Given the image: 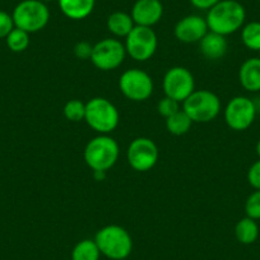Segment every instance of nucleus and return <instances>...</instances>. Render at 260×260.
<instances>
[{"label":"nucleus","instance_id":"nucleus-28","mask_svg":"<svg viewBox=\"0 0 260 260\" xmlns=\"http://www.w3.org/2000/svg\"><path fill=\"white\" fill-rule=\"evenodd\" d=\"M247 181L255 190H260V159L250 166L247 171Z\"/></svg>","mask_w":260,"mask_h":260},{"label":"nucleus","instance_id":"nucleus-30","mask_svg":"<svg viewBox=\"0 0 260 260\" xmlns=\"http://www.w3.org/2000/svg\"><path fill=\"white\" fill-rule=\"evenodd\" d=\"M218 2H221V0H190V3H191L192 7H195V8L199 9V11L207 12L211 8H213Z\"/></svg>","mask_w":260,"mask_h":260},{"label":"nucleus","instance_id":"nucleus-23","mask_svg":"<svg viewBox=\"0 0 260 260\" xmlns=\"http://www.w3.org/2000/svg\"><path fill=\"white\" fill-rule=\"evenodd\" d=\"M7 45L13 52H22L29 46V34L14 27L11 34L6 37Z\"/></svg>","mask_w":260,"mask_h":260},{"label":"nucleus","instance_id":"nucleus-13","mask_svg":"<svg viewBox=\"0 0 260 260\" xmlns=\"http://www.w3.org/2000/svg\"><path fill=\"white\" fill-rule=\"evenodd\" d=\"M208 24L206 18L198 14H190L184 17L176 23L174 29L175 37L184 44L199 42L208 32Z\"/></svg>","mask_w":260,"mask_h":260},{"label":"nucleus","instance_id":"nucleus-1","mask_svg":"<svg viewBox=\"0 0 260 260\" xmlns=\"http://www.w3.org/2000/svg\"><path fill=\"white\" fill-rule=\"evenodd\" d=\"M246 18L244 6L236 0H221L207 13L208 29L222 36H229L242 28Z\"/></svg>","mask_w":260,"mask_h":260},{"label":"nucleus","instance_id":"nucleus-5","mask_svg":"<svg viewBox=\"0 0 260 260\" xmlns=\"http://www.w3.org/2000/svg\"><path fill=\"white\" fill-rule=\"evenodd\" d=\"M14 26L28 34H35L47 26L50 21V11L46 3L41 0H22L14 8Z\"/></svg>","mask_w":260,"mask_h":260},{"label":"nucleus","instance_id":"nucleus-31","mask_svg":"<svg viewBox=\"0 0 260 260\" xmlns=\"http://www.w3.org/2000/svg\"><path fill=\"white\" fill-rule=\"evenodd\" d=\"M256 154H257V157H259V159H260V139H259V142L256 143Z\"/></svg>","mask_w":260,"mask_h":260},{"label":"nucleus","instance_id":"nucleus-24","mask_svg":"<svg viewBox=\"0 0 260 260\" xmlns=\"http://www.w3.org/2000/svg\"><path fill=\"white\" fill-rule=\"evenodd\" d=\"M62 112L67 120L72 122H79L86 117V104L81 100H71L65 104Z\"/></svg>","mask_w":260,"mask_h":260},{"label":"nucleus","instance_id":"nucleus-16","mask_svg":"<svg viewBox=\"0 0 260 260\" xmlns=\"http://www.w3.org/2000/svg\"><path fill=\"white\" fill-rule=\"evenodd\" d=\"M239 81L242 88L249 92L260 91V59L250 57L245 60L239 71Z\"/></svg>","mask_w":260,"mask_h":260},{"label":"nucleus","instance_id":"nucleus-17","mask_svg":"<svg viewBox=\"0 0 260 260\" xmlns=\"http://www.w3.org/2000/svg\"><path fill=\"white\" fill-rule=\"evenodd\" d=\"M61 13L72 21H82L93 12L96 0H57Z\"/></svg>","mask_w":260,"mask_h":260},{"label":"nucleus","instance_id":"nucleus-29","mask_svg":"<svg viewBox=\"0 0 260 260\" xmlns=\"http://www.w3.org/2000/svg\"><path fill=\"white\" fill-rule=\"evenodd\" d=\"M92 49H93V46L89 42H77L76 46H74V55L81 60H91Z\"/></svg>","mask_w":260,"mask_h":260},{"label":"nucleus","instance_id":"nucleus-15","mask_svg":"<svg viewBox=\"0 0 260 260\" xmlns=\"http://www.w3.org/2000/svg\"><path fill=\"white\" fill-rule=\"evenodd\" d=\"M199 49L202 55L209 60H218L226 55L229 49V42L226 36L208 31L206 36L199 41Z\"/></svg>","mask_w":260,"mask_h":260},{"label":"nucleus","instance_id":"nucleus-18","mask_svg":"<svg viewBox=\"0 0 260 260\" xmlns=\"http://www.w3.org/2000/svg\"><path fill=\"white\" fill-rule=\"evenodd\" d=\"M107 29L115 37H126L136 27L133 18L126 12H114L107 18Z\"/></svg>","mask_w":260,"mask_h":260},{"label":"nucleus","instance_id":"nucleus-8","mask_svg":"<svg viewBox=\"0 0 260 260\" xmlns=\"http://www.w3.org/2000/svg\"><path fill=\"white\" fill-rule=\"evenodd\" d=\"M119 88L127 100L142 102L153 93V79L147 72L133 68L125 71L119 79Z\"/></svg>","mask_w":260,"mask_h":260},{"label":"nucleus","instance_id":"nucleus-32","mask_svg":"<svg viewBox=\"0 0 260 260\" xmlns=\"http://www.w3.org/2000/svg\"><path fill=\"white\" fill-rule=\"evenodd\" d=\"M44 3H50V2H55V0H41Z\"/></svg>","mask_w":260,"mask_h":260},{"label":"nucleus","instance_id":"nucleus-9","mask_svg":"<svg viewBox=\"0 0 260 260\" xmlns=\"http://www.w3.org/2000/svg\"><path fill=\"white\" fill-rule=\"evenodd\" d=\"M126 56L125 45L117 39H104L93 45L92 64L102 72L115 71L124 62Z\"/></svg>","mask_w":260,"mask_h":260},{"label":"nucleus","instance_id":"nucleus-7","mask_svg":"<svg viewBox=\"0 0 260 260\" xmlns=\"http://www.w3.org/2000/svg\"><path fill=\"white\" fill-rule=\"evenodd\" d=\"M125 50L136 61H147L156 52L158 39L152 27L136 26L125 37Z\"/></svg>","mask_w":260,"mask_h":260},{"label":"nucleus","instance_id":"nucleus-19","mask_svg":"<svg viewBox=\"0 0 260 260\" xmlns=\"http://www.w3.org/2000/svg\"><path fill=\"white\" fill-rule=\"evenodd\" d=\"M235 236L237 241L244 245L254 244L259 237V226L256 221L250 217L240 219L235 226Z\"/></svg>","mask_w":260,"mask_h":260},{"label":"nucleus","instance_id":"nucleus-10","mask_svg":"<svg viewBox=\"0 0 260 260\" xmlns=\"http://www.w3.org/2000/svg\"><path fill=\"white\" fill-rule=\"evenodd\" d=\"M158 147L152 139L139 137L127 147L126 158L130 167L138 172L149 171L158 161Z\"/></svg>","mask_w":260,"mask_h":260},{"label":"nucleus","instance_id":"nucleus-21","mask_svg":"<svg viewBox=\"0 0 260 260\" xmlns=\"http://www.w3.org/2000/svg\"><path fill=\"white\" fill-rule=\"evenodd\" d=\"M101 252L94 240L84 239L76 244L72 251V260H100Z\"/></svg>","mask_w":260,"mask_h":260},{"label":"nucleus","instance_id":"nucleus-4","mask_svg":"<svg viewBox=\"0 0 260 260\" xmlns=\"http://www.w3.org/2000/svg\"><path fill=\"white\" fill-rule=\"evenodd\" d=\"M84 121L99 134L114 132L120 121V114L116 106L104 97H94L86 104Z\"/></svg>","mask_w":260,"mask_h":260},{"label":"nucleus","instance_id":"nucleus-27","mask_svg":"<svg viewBox=\"0 0 260 260\" xmlns=\"http://www.w3.org/2000/svg\"><path fill=\"white\" fill-rule=\"evenodd\" d=\"M14 22L12 14L4 11H0V39H6L12 29L14 28Z\"/></svg>","mask_w":260,"mask_h":260},{"label":"nucleus","instance_id":"nucleus-26","mask_svg":"<svg viewBox=\"0 0 260 260\" xmlns=\"http://www.w3.org/2000/svg\"><path fill=\"white\" fill-rule=\"evenodd\" d=\"M157 110H158V114L162 115L165 119L170 117L171 115H174L175 112H177L180 110V102L175 101V100L170 99V97L165 96L164 99L159 100L158 104H157Z\"/></svg>","mask_w":260,"mask_h":260},{"label":"nucleus","instance_id":"nucleus-14","mask_svg":"<svg viewBox=\"0 0 260 260\" xmlns=\"http://www.w3.org/2000/svg\"><path fill=\"white\" fill-rule=\"evenodd\" d=\"M136 26L153 27L164 16L161 0H137L130 13Z\"/></svg>","mask_w":260,"mask_h":260},{"label":"nucleus","instance_id":"nucleus-6","mask_svg":"<svg viewBox=\"0 0 260 260\" xmlns=\"http://www.w3.org/2000/svg\"><path fill=\"white\" fill-rule=\"evenodd\" d=\"M182 110L192 122H209L221 112V100L208 89H199L182 102Z\"/></svg>","mask_w":260,"mask_h":260},{"label":"nucleus","instance_id":"nucleus-20","mask_svg":"<svg viewBox=\"0 0 260 260\" xmlns=\"http://www.w3.org/2000/svg\"><path fill=\"white\" fill-rule=\"evenodd\" d=\"M192 121L184 110L180 109L170 117L166 119V129L174 136H184L191 127Z\"/></svg>","mask_w":260,"mask_h":260},{"label":"nucleus","instance_id":"nucleus-3","mask_svg":"<svg viewBox=\"0 0 260 260\" xmlns=\"http://www.w3.org/2000/svg\"><path fill=\"white\" fill-rule=\"evenodd\" d=\"M119 144L107 134H100L87 143L84 148V161L93 171L111 169L119 158Z\"/></svg>","mask_w":260,"mask_h":260},{"label":"nucleus","instance_id":"nucleus-25","mask_svg":"<svg viewBox=\"0 0 260 260\" xmlns=\"http://www.w3.org/2000/svg\"><path fill=\"white\" fill-rule=\"evenodd\" d=\"M245 213L250 218L260 219V190H255L245 202Z\"/></svg>","mask_w":260,"mask_h":260},{"label":"nucleus","instance_id":"nucleus-11","mask_svg":"<svg viewBox=\"0 0 260 260\" xmlns=\"http://www.w3.org/2000/svg\"><path fill=\"white\" fill-rule=\"evenodd\" d=\"M256 116V106L252 100L245 96H236L224 107L226 124L236 132H242L251 126Z\"/></svg>","mask_w":260,"mask_h":260},{"label":"nucleus","instance_id":"nucleus-12","mask_svg":"<svg viewBox=\"0 0 260 260\" xmlns=\"http://www.w3.org/2000/svg\"><path fill=\"white\" fill-rule=\"evenodd\" d=\"M162 86L165 96L177 102H184L195 91L194 76L184 67H174L166 72Z\"/></svg>","mask_w":260,"mask_h":260},{"label":"nucleus","instance_id":"nucleus-2","mask_svg":"<svg viewBox=\"0 0 260 260\" xmlns=\"http://www.w3.org/2000/svg\"><path fill=\"white\" fill-rule=\"evenodd\" d=\"M94 242L100 252L111 260H124L133 250V240L129 232L117 224H109L99 230Z\"/></svg>","mask_w":260,"mask_h":260},{"label":"nucleus","instance_id":"nucleus-22","mask_svg":"<svg viewBox=\"0 0 260 260\" xmlns=\"http://www.w3.org/2000/svg\"><path fill=\"white\" fill-rule=\"evenodd\" d=\"M241 41L247 49L260 51V22H250L242 26Z\"/></svg>","mask_w":260,"mask_h":260}]
</instances>
